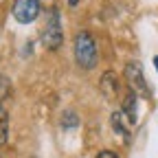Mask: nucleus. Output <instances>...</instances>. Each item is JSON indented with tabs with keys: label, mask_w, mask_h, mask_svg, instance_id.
Instances as JSON below:
<instances>
[{
	"label": "nucleus",
	"mask_w": 158,
	"mask_h": 158,
	"mask_svg": "<svg viewBox=\"0 0 158 158\" xmlns=\"http://www.w3.org/2000/svg\"><path fill=\"white\" fill-rule=\"evenodd\" d=\"M97 59H99V53H97V42L94 37L88 33V31H81L75 35V62L90 70L97 66Z\"/></svg>",
	"instance_id": "nucleus-1"
},
{
	"label": "nucleus",
	"mask_w": 158,
	"mask_h": 158,
	"mask_svg": "<svg viewBox=\"0 0 158 158\" xmlns=\"http://www.w3.org/2000/svg\"><path fill=\"white\" fill-rule=\"evenodd\" d=\"M42 42L51 51H57L64 42V31H62V22H59V11L57 9H48V13H46V27L42 31Z\"/></svg>",
	"instance_id": "nucleus-2"
},
{
	"label": "nucleus",
	"mask_w": 158,
	"mask_h": 158,
	"mask_svg": "<svg viewBox=\"0 0 158 158\" xmlns=\"http://www.w3.org/2000/svg\"><path fill=\"white\" fill-rule=\"evenodd\" d=\"M125 81L130 86V90L138 97H143V99H152V92H149V86L145 81V75H143V66L138 64V62H127L125 64Z\"/></svg>",
	"instance_id": "nucleus-3"
},
{
	"label": "nucleus",
	"mask_w": 158,
	"mask_h": 158,
	"mask_svg": "<svg viewBox=\"0 0 158 158\" xmlns=\"http://www.w3.org/2000/svg\"><path fill=\"white\" fill-rule=\"evenodd\" d=\"M11 11L20 24H29L40 15V0H15Z\"/></svg>",
	"instance_id": "nucleus-4"
},
{
	"label": "nucleus",
	"mask_w": 158,
	"mask_h": 158,
	"mask_svg": "<svg viewBox=\"0 0 158 158\" xmlns=\"http://www.w3.org/2000/svg\"><path fill=\"white\" fill-rule=\"evenodd\" d=\"M110 125H112L114 134H118L125 143H130V125H132V123H130V118L125 116L123 110H114V112H112V116H110Z\"/></svg>",
	"instance_id": "nucleus-5"
},
{
	"label": "nucleus",
	"mask_w": 158,
	"mask_h": 158,
	"mask_svg": "<svg viewBox=\"0 0 158 158\" xmlns=\"http://www.w3.org/2000/svg\"><path fill=\"white\" fill-rule=\"evenodd\" d=\"M99 88H101V92L108 97V99H114L118 94V88H121V84H118V77L114 70H106L101 75V81H99Z\"/></svg>",
	"instance_id": "nucleus-6"
},
{
	"label": "nucleus",
	"mask_w": 158,
	"mask_h": 158,
	"mask_svg": "<svg viewBox=\"0 0 158 158\" xmlns=\"http://www.w3.org/2000/svg\"><path fill=\"white\" fill-rule=\"evenodd\" d=\"M136 97L138 94H134V92H130L127 97H125V101H123V112H125V116L130 118V123L134 125L136 123Z\"/></svg>",
	"instance_id": "nucleus-7"
},
{
	"label": "nucleus",
	"mask_w": 158,
	"mask_h": 158,
	"mask_svg": "<svg viewBox=\"0 0 158 158\" xmlns=\"http://www.w3.org/2000/svg\"><path fill=\"white\" fill-rule=\"evenodd\" d=\"M9 141V112L0 108V145Z\"/></svg>",
	"instance_id": "nucleus-8"
},
{
	"label": "nucleus",
	"mask_w": 158,
	"mask_h": 158,
	"mask_svg": "<svg viewBox=\"0 0 158 158\" xmlns=\"http://www.w3.org/2000/svg\"><path fill=\"white\" fill-rule=\"evenodd\" d=\"M9 97H11V81L5 75H0V108H2V103L7 101Z\"/></svg>",
	"instance_id": "nucleus-9"
},
{
	"label": "nucleus",
	"mask_w": 158,
	"mask_h": 158,
	"mask_svg": "<svg viewBox=\"0 0 158 158\" xmlns=\"http://www.w3.org/2000/svg\"><path fill=\"white\" fill-rule=\"evenodd\" d=\"M77 125H79V116H77L75 112L68 110V112L62 114V127H64V130H73V127H77Z\"/></svg>",
	"instance_id": "nucleus-10"
},
{
	"label": "nucleus",
	"mask_w": 158,
	"mask_h": 158,
	"mask_svg": "<svg viewBox=\"0 0 158 158\" xmlns=\"http://www.w3.org/2000/svg\"><path fill=\"white\" fill-rule=\"evenodd\" d=\"M97 158H118V154L112 152V149H103V152H99V154H97Z\"/></svg>",
	"instance_id": "nucleus-11"
},
{
	"label": "nucleus",
	"mask_w": 158,
	"mask_h": 158,
	"mask_svg": "<svg viewBox=\"0 0 158 158\" xmlns=\"http://www.w3.org/2000/svg\"><path fill=\"white\" fill-rule=\"evenodd\" d=\"M68 5H70V7H77V5H79V0H68Z\"/></svg>",
	"instance_id": "nucleus-12"
},
{
	"label": "nucleus",
	"mask_w": 158,
	"mask_h": 158,
	"mask_svg": "<svg viewBox=\"0 0 158 158\" xmlns=\"http://www.w3.org/2000/svg\"><path fill=\"white\" fill-rule=\"evenodd\" d=\"M154 66H156V70H158V55L154 57Z\"/></svg>",
	"instance_id": "nucleus-13"
}]
</instances>
